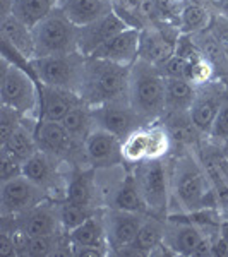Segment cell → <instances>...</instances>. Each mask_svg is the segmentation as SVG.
<instances>
[{"instance_id": "obj_1", "label": "cell", "mask_w": 228, "mask_h": 257, "mask_svg": "<svg viewBox=\"0 0 228 257\" xmlns=\"http://www.w3.org/2000/svg\"><path fill=\"white\" fill-rule=\"evenodd\" d=\"M170 214H192L202 209H219L218 199L209 184L199 156L185 149L170 160Z\"/></svg>"}, {"instance_id": "obj_2", "label": "cell", "mask_w": 228, "mask_h": 257, "mask_svg": "<svg viewBox=\"0 0 228 257\" xmlns=\"http://www.w3.org/2000/svg\"><path fill=\"white\" fill-rule=\"evenodd\" d=\"M131 67L88 57L79 96L89 106L129 99Z\"/></svg>"}, {"instance_id": "obj_3", "label": "cell", "mask_w": 228, "mask_h": 257, "mask_svg": "<svg viewBox=\"0 0 228 257\" xmlns=\"http://www.w3.org/2000/svg\"><path fill=\"white\" fill-rule=\"evenodd\" d=\"M28 62L19 64L2 55L0 70V99L2 105L11 106L26 118L40 120V88L38 81L28 69ZM30 67V65H28Z\"/></svg>"}, {"instance_id": "obj_4", "label": "cell", "mask_w": 228, "mask_h": 257, "mask_svg": "<svg viewBox=\"0 0 228 257\" xmlns=\"http://www.w3.org/2000/svg\"><path fill=\"white\" fill-rule=\"evenodd\" d=\"M129 101L146 123L161 118L165 111V76L160 67L138 59L131 67Z\"/></svg>"}, {"instance_id": "obj_5", "label": "cell", "mask_w": 228, "mask_h": 257, "mask_svg": "<svg viewBox=\"0 0 228 257\" xmlns=\"http://www.w3.org/2000/svg\"><path fill=\"white\" fill-rule=\"evenodd\" d=\"M86 59L81 52L62 53V55L40 57L30 60V72L41 84L52 88L69 89L79 94Z\"/></svg>"}, {"instance_id": "obj_6", "label": "cell", "mask_w": 228, "mask_h": 257, "mask_svg": "<svg viewBox=\"0 0 228 257\" xmlns=\"http://www.w3.org/2000/svg\"><path fill=\"white\" fill-rule=\"evenodd\" d=\"M134 175L146 202L148 214L167 218L170 211V160H146L134 165Z\"/></svg>"}, {"instance_id": "obj_7", "label": "cell", "mask_w": 228, "mask_h": 257, "mask_svg": "<svg viewBox=\"0 0 228 257\" xmlns=\"http://www.w3.org/2000/svg\"><path fill=\"white\" fill-rule=\"evenodd\" d=\"M77 30L79 28L70 23L64 11H53L33 28L35 59L79 52L77 50Z\"/></svg>"}, {"instance_id": "obj_8", "label": "cell", "mask_w": 228, "mask_h": 257, "mask_svg": "<svg viewBox=\"0 0 228 257\" xmlns=\"http://www.w3.org/2000/svg\"><path fill=\"white\" fill-rule=\"evenodd\" d=\"M62 165H67L57 156L45 151H36L30 160L24 161L23 175L35 182L48 194L53 201H64L65 187H67V177L62 173Z\"/></svg>"}, {"instance_id": "obj_9", "label": "cell", "mask_w": 228, "mask_h": 257, "mask_svg": "<svg viewBox=\"0 0 228 257\" xmlns=\"http://www.w3.org/2000/svg\"><path fill=\"white\" fill-rule=\"evenodd\" d=\"M91 113H93L94 127L103 128V131L117 136L122 141L134 131H138L139 127L146 125L141 115L132 108L129 99L91 106Z\"/></svg>"}, {"instance_id": "obj_10", "label": "cell", "mask_w": 228, "mask_h": 257, "mask_svg": "<svg viewBox=\"0 0 228 257\" xmlns=\"http://www.w3.org/2000/svg\"><path fill=\"white\" fill-rule=\"evenodd\" d=\"M179 38L180 30L177 24H149L141 30L139 59L161 67L165 62L175 55Z\"/></svg>"}, {"instance_id": "obj_11", "label": "cell", "mask_w": 228, "mask_h": 257, "mask_svg": "<svg viewBox=\"0 0 228 257\" xmlns=\"http://www.w3.org/2000/svg\"><path fill=\"white\" fill-rule=\"evenodd\" d=\"M45 199H50L48 194L24 175L2 182L0 216H18L24 211L38 206Z\"/></svg>"}, {"instance_id": "obj_12", "label": "cell", "mask_w": 228, "mask_h": 257, "mask_svg": "<svg viewBox=\"0 0 228 257\" xmlns=\"http://www.w3.org/2000/svg\"><path fill=\"white\" fill-rule=\"evenodd\" d=\"M101 216L106 231V240H108L110 254H117L120 248L132 245L146 214L134 213V211L103 208Z\"/></svg>"}, {"instance_id": "obj_13", "label": "cell", "mask_w": 228, "mask_h": 257, "mask_svg": "<svg viewBox=\"0 0 228 257\" xmlns=\"http://www.w3.org/2000/svg\"><path fill=\"white\" fill-rule=\"evenodd\" d=\"M208 235V230L185 214H168L163 243L175 255H196V250Z\"/></svg>"}, {"instance_id": "obj_14", "label": "cell", "mask_w": 228, "mask_h": 257, "mask_svg": "<svg viewBox=\"0 0 228 257\" xmlns=\"http://www.w3.org/2000/svg\"><path fill=\"white\" fill-rule=\"evenodd\" d=\"M228 96V82L213 79L196 89V99L190 108L194 122L204 136L209 134L219 108Z\"/></svg>"}, {"instance_id": "obj_15", "label": "cell", "mask_w": 228, "mask_h": 257, "mask_svg": "<svg viewBox=\"0 0 228 257\" xmlns=\"http://www.w3.org/2000/svg\"><path fill=\"white\" fill-rule=\"evenodd\" d=\"M14 223L21 233L28 237L57 235L64 231L60 225L59 201H53V199H45L38 206L14 216Z\"/></svg>"}, {"instance_id": "obj_16", "label": "cell", "mask_w": 228, "mask_h": 257, "mask_svg": "<svg viewBox=\"0 0 228 257\" xmlns=\"http://www.w3.org/2000/svg\"><path fill=\"white\" fill-rule=\"evenodd\" d=\"M84 153L88 167L94 170L126 165L122 155V139L103 131V128L94 127L89 132V136L84 141Z\"/></svg>"}, {"instance_id": "obj_17", "label": "cell", "mask_w": 228, "mask_h": 257, "mask_svg": "<svg viewBox=\"0 0 228 257\" xmlns=\"http://www.w3.org/2000/svg\"><path fill=\"white\" fill-rule=\"evenodd\" d=\"M129 24L126 23L115 11L103 16L88 26H81L77 30V50L86 57H91L106 41L122 33Z\"/></svg>"}, {"instance_id": "obj_18", "label": "cell", "mask_w": 228, "mask_h": 257, "mask_svg": "<svg viewBox=\"0 0 228 257\" xmlns=\"http://www.w3.org/2000/svg\"><path fill=\"white\" fill-rule=\"evenodd\" d=\"M139 45H141V30L139 28H126L122 33L113 36L111 40L101 45L91 57L110 60L113 64L132 67L139 59Z\"/></svg>"}, {"instance_id": "obj_19", "label": "cell", "mask_w": 228, "mask_h": 257, "mask_svg": "<svg viewBox=\"0 0 228 257\" xmlns=\"http://www.w3.org/2000/svg\"><path fill=\"white\" fill-rule=\"evenodd\" d=\"M160 122L167 128L172 144L184 149L201 146L202 138H208L199 131L190 111H163Z\"/></svg>"}, {"instance_id": "obj_20", "label": "cell", "mask_w": 228, "mask_h": 257, "mask_svg": "<svg viewBox=\"0 0 228 257\" xmlns=\"http://www.w3.org/2000/svg\"><path fill=\"white\" fill-rule=\"evenodd\" d=\"M105 208L134 211V213L148 214L146 202H144L143 194H141V190H139L134 170L124 173L122 178H120L117 184L111 187L110 192L106 194Z\"/></svg>"}, {"instance_id": "obj_21", "label": "cell", "mask_w": 228, "mask_h": 257, "mask_svg": "<svg viewBox=\"0 0 228 257\" xmlns=\"http://www.w3.org/2000/svg\"><path fill=\"white\" fill-rule=\"evenodd\" d=\"M40 88V118L62 122V118L69 113L72 106L82 101V98L74 91L52 88V86L41 84Z\"/></svg>"}, {"instance_id": "obj_22", "label": "cell", "mask_w": 228, "mask_h": 257, "mask_svg": "<svg viewBox=\"0 0 228 257\" xmlns=\"http://www.w3.org/2000/svg\"><path fill=\"white\" fill-rule=\"evenodd\" d=\"M0 36H2V45L14 50L23 59L26 60L35 59V36H33V28L24 24L14 14L0 19Z\"/></svg>"}, {"instance_id": "obj_23", "label": "cell", "mask_w": 228, "mask_h": 257, "mask_svg": "<svg viewBox=\"0 0 228 257\" xmlns=\"http://www.w3.org/2000/svg\"><path fill=\"white\" fill-rule=\"evenodd\" d=\"M62 11L77 28L88 26L113 11L111 0H65Z\"/></svg>"}, {"instance_id": "obj_24", "label": "cell", "mask_w": 228, "mask_h": 257, "mask_svg": "<svg viewBox=\"0 0 228 257\" xmlns=\"http://www.w3.org/2000/svg\"><path fill=\"white\" fill-rule=\"evenodd\" d=\"M122 155L126 165H138L153 158V132L151 123L139 127L122 141Z\"/></svg>"}, {"instance_id": "obj_25", "label": "cell", "mask_w": 228, "mask_h": 257, "mask_svg": "<svg viewBox=\"0 0 228 257\" xmlns=\"http://www.w3.org/2000/svg\"><path fill=\"white\" fill-rule=\"evenodd\" d=\"M196 89L187 79L165 77V111H190Z\"/></svg>"}, {"instance_id": "obj_26", "label": "cell", "mask_w": 228, "mask_h": 257, "mask_svg": "<svg viewBox=\"0 0 228 257\" xmlns=\"http://www.w3.org/2000/svg\"><path fill=\"white\" fill-rule=\"evenodd\" d=\"M101 211H98L94 216L88 218L84 223H82V225H79L76 230L70 231V233H69L70 242L76 243V245L99 247V248H103V250H106L110 254L108 240H106V231H105V225H103Z\"/></svg>"}, {"instance_id": "obj_27", "label": "cell", "mask_w": 228, "mask_h": 257, "mask_svg": "<svg viewBox=\"0 0 228 257\" xmlns=\"http://www.w3.org/2000/svg\"><path fill=\"white\" fill-rule=\"evenodd\" d=\"M165 230H167V218L146 214L132 245L139 248L144 255H153V252L165 242Z\"/></svg>"}, {"instance_id": "obj_28", "label": "cell", "mask_w": 228, "mask_h": 257, "mask_svg": "<svg viewBox=\"0 0 228 257\" xmlns=\"http://www.w3.org/2000/svg\"><path fill=\"white\" fill-rule=\"evenodd\" d=\"M64 4L65 0H14L12 14L30 28H35L41 19L50 16L53 11L62 9Z\"/></svg>"}, {"instance_id": "obj_29", "label": "cell", "mask_w": 228, "mask_h": 257, "mask_svg": "<svg viewBox=\"0 0 228 257\" xmlns=\"http://www.w3.org/2000/svg\"><path fill=\"white\" fill-rule=\"evenodd\" d=\"M213 14L199 2H187L182 6L179 16V30L185 35H196L211 26Z\"/></svg>"}, {"instance_id": "obj_30", "label": "cell", "mask_w": 228, "mask_h": 257, "mask_svg": "<svg viewBox=\"0 0 228 257\" xmlns=\"http://www.w3.org/2000/svg\"><path fill=\"white\" fill-rule=\"evenodd\" d=\"M62 125L67 128V132L72 136V138H76L84 143L86 138L89 136V132L94 128L91 106L86 105L84 101L77 103V105L72 106L69 113L62 118Z\"/></svg>"}, {"instance_id": "obj_31", "label": "cell", "mask_w": 228, "mask_h": 257, "mask_svg": "<svg viewBox=\"0 0 228 257\" xmlns=\"http://www.w3.org/2000/svg\"><path fill=\"white\" fill-rule=\"evenodd\" d=\"M0 146L9 149L12 155L18 156L23 163L26 160H30L36 151H40L38 143H36V138H35V131H31V128L26 127L24 123L6 141V143L0 144Z\"/></svg>"}, {"instance_id": "obj_32", "label": "cell", "mask_w": 228, "mask_h": 257, "mask_svg": "<svg viewBox=\"0 0 228 257\" xmlns=\"http://www.w3.org/2000/svg\"><path fill=\"white\" fill-rule=\"evenodd\" d=\"M101 209H94L89 206L76 204L69 201H59V214H60V225L65 233H70L77 226L82 225L88 218L94 216Z\"/></svg>"}, {"instance_id": "obj_33", "label": "cell", "mask_w": 228, "mask_h": 257, "mask_svg": "<svg viewBox=\"0 0 228 257\" xmlns=\"http://www.w3.org/2000/svg\"><path fill=\"white\" fill-rule=\"evenodd\" d=\"M185 79H187L190 84L196 86V88H199V86L206 84V82L218 79V77H216V72H214L213 65H211L202 55H199L196 59L189 60Z\"/></svg>"}, {"instance_id": "obj_34", "label": "cell", "mask_w": 228, "mask_h": 257, "mask_svg": "<svg viewBox=\"0 0 228 257\" xmlns=\"http://www.w3.org/2000/svg\"><path fill=\"white\" fill-rule=\"evenodd\" d=\"M21 125H23V115L11 106L2 105V110H0V143H6Z\"/></svg>"}, {"instance_id": "obj_35", "label": "cell", "mask_w": 228, "mask_h": 257, "mask_svg": "<svg viewBox=\"0 0 228 257\" xmlns=\"http://www.w3.org/2000/svg\"><path fill=\"white\" fill-rule=\"evenodd\" d=\"M23 161L14 156L7 148L0 146V180L7 182L23 175Z\"/></svg>"}, {"instance_id": "obj_36", "label": "cell", "mask_w": 228, "mask_h": 257, "mask_svg": "<svg viewBox=\"0 0 228 257\" xmlns=\"http://www.w3.org/2000/svg\"><path fill=\"white\" fill-rule=\"evenodd\" d=\"M208 138L216 144H223L228 139V96L219 108L216 118H214Z\"/></svg>"}, {"instance_id": "obj_37", "label": "cell", "mask_w": 228, "mask_h": 257, "mask_svg": "<svg viewBox=\"0 0 228 257\" xmlns=\"http://www.w3.org/2000/svg\"><path fill=\"white\" fill-rule=\"evenodd\" d=\"M187 65H189V60L175 53V55H173L170 60L165 62L160 69H161V72H163L165 77H179V79H185Z\"/></svg>"}, {"instance_id": "obj_38", "label": "cell", "mask_w": 228, "mask_h": 257, "mask_svg": "<svg viewBox=\"0 0 228 257\" xmlns=\"http://www.w3.org/2000/svg\"><path fill=\"white\" fill-rule=\"evenodd\" d=\"M105 255H110V254L99 247L76 245V243H72V257H105Z\"/></svg>"}, {"instance_id": "obj_39", "label": "cell", "mask_w": 228, "mask_h": 257, "mask_svg": "<svg viewBox=\"0 0 228 257\" xmlns=\"http://www.w3.org/2000/svg\"><path fill=\"white\" fill-rule=\"evenodd\" d=\"M218 233L221 235V238L225 240L226 245H228V219H225V221H221V225H219Z\"/></svg>"}, {"instance_id": "obj_40", "label": "cell", "mask_w": 228, "mask_h": 257, "mask_svg": "<svg viewBox=\"0 0 228 257\" xmlns=\"http://www.w3.org/2000/svg\"><path fill=\"white\" fill-rule=\"evenodd\" d=\"M219 148H221V155H223V158L228 160V139H226L223 144H219Z\"/></svg>"}]
</instances>
